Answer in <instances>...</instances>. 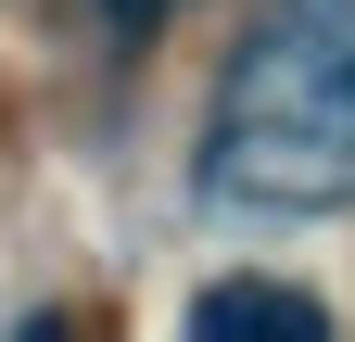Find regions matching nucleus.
Segmentation results:
<instances>
[{
    "label": "nucleus",
    "instance_id": "1",
    "mask_svg": "<svg viewBox=\"0 0 355 342\" xmlns=\"http://www.w3.org/2000/svg\"><path fill=\"white\" fill-rule=\"evenodd\" d=\"M203 190L241 216H343L355 203V0H279L216 89Z\"/></svg>",
    "mask_w": 355,
    "mask_h": 342
},
{
    "label": "nucleus",
    "instance_id": "2",
    "mask_svg": "<svg viewBox=\"0 0 355 342\" xmlns=\"http://www.w3.org/2000/svg\"><path fill=\"white\" fill-rule=\"evenodd\" d=\"M191 330H216V342H229V330H330V305L292 291V279H216L191 305Z\"/></svg>",
    "mask_w": 355,
    "mask_h": 342
},
{
    "label": "nucleus",
    "instance_id": "3",
    "mask_svg": "<svg viewBox=\"0 0 355 342\" xmlns=\"http://www.w3.org/2000/svg\"><path fill=\"white\" fill-rule=\"evenodd\" d=\"M102 13H114V26H153V13H178V0H102Z\"/></svg>",
    "mask_w": 355,
    "mask_h": 342
}]
</instances>
